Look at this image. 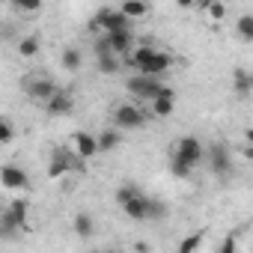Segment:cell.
I'll return each instance as SVG.
<instances>
[{
	"label": "cell",
	"instance_id": "cell-9",
	"mask_svg": "<svg viewBox=\"0 0 253 253\" xmlns=\"http://www.w3.org/2000/svg\"><path fill=\"white\" fill-rule=\"evenodd\" d=\"M89 30H92V33H98V30H104V33H122V30H131V21L122 15L119 6H116V9L104 6V9H98V12L89 18Z\"/></svg>",
	"mask_w": 253,
	"mask_h": 253
},
{
	"label": "cell",
	"instance_id": "cell-16",
	"mask_svg": "<svg viewBox=\"0 0 253 253\" xmlns=\"http://www.w3.org/2000/svg\"><path fill=\"white\" fill-rule=\"evenodd\" d=\"M232 92H235V98H250L253 95V72L250 69H235L232 72Z\"/></svg>",
	"mask_w": 253,
	"mask_h": 253
},
{
	"label": "cell",
	"instance_id": "cell-25",
	"mask_svg": "<svg viewBox=\"0 0 253 253\" xmlns=\"http://www.w3.org/2000/svg\"><path fill=\"white\" fill-rule=\"evenodd\" d=\"M140 191H143V188H137L134 182H125V185H119V188H116V206L122 209V206L128 203V200H134Z\"/></svg>",
	"mask_w": 253,
	"mask_h": 253
},
{
	"label": "cell",
	"instance_id": "cell-19",
	"mask_svg": "<svg viewBox=\"0 0 253 253\" xmlns=\"http://www.w3.org/2000/svg\"><path fill=\"white\" fill-rule=\"evenodd\" d=\"M60 66H63V72H81V66H84V51L75 48V45H66L63 54H60Z\"/></svg>",
	"mask_w": 253,
	"mask_h": 253
},
{
	"label": "cell",
	"instance_id": "cell-2",
	"mask_svg": "<svg viewBox=\"0 0 253 253\" xmlns=\"http://www.w3.org/2000/svg\"><path fill=\"white\" fill-rule=\"evenodd\" d=\"M149 116L152 113H149L146 104H140V101H122V104L113 107L110 125L119 128V131H137V128H143V125L149 122Z\"/></svg>",
	"mask_w": 253,
	"mask_h": 253
},
{
	"label": "cell",
	"instance_id": "cell-26",
	"mask_svg": "<svg viewBox=\"0 0 253 253\" xmlns=\"http://www.w3.org/2000/svg\"><path fill=\"white\" fill-rule=\"evenodd\" d=\"M39 45H42L39 36L30 33V36H24V39L18 42V54H21V57H36V54H39Z\"/></svg>",
	"mask_w": 253,
	"mask_h": 253
},
{
	"label": "cell",
	"instance_id": "cell-8",
	"mask_svg": "<svg viewBox=\"0 0 253 253\" xmlns=\"http://www.w3.org/2000/svg\"><path fill=\"white\" fill-rule=\"evenodd\" d=\"M206 164H209V173L217 179L232 176V149L226 146V140H211L206 146Z\"/></svg>",
	"mask_w": 253,
	"mask_h": 253
},
{
	"label": "cell",
	"instance_id": "cell-32",
	"mask_svg": "<svg viewBox=\"0 0 253 253\" xmlns=\"http://www.w3.org/2000/svg\"><path fill=\"white\" fill-rule=\"evenodd\" d=\"M134 253H149V250H146L143 244H137V250H134Z\"/></svg>",
	"mask_w": 253,
	"mask_h": 253
},
{
	"label": "cell",
	"instance_id": "cell-15",
	"mask_svg": "<svg viewBox=\"0 0 253 253\" xmlns=\"http://www.w3.org/2000/svg\"><path fill=\"white\" fill-rule=\"evenodd\" d=\"M173 110H176V89H173V86H164V92L149 104V113L158 116V119H167Z\"/></svg>",
	"mask_w": 253,
	"mask_h": 253
},
{
	"label": "cell",
	"instance_id": "cell-5",
	"mask_svg": "<svg viewBox=\"0 0 253 253\" xmlns=\"http://www.w3.org/2000/svg\"><path fill=\"white\" fill-rule=\"evenodd\" d=\"M27 214H30V203L24 197H15L0 214V235L15 238L18 232H27Z\"/></svg>",
	"mask_w": 253,
	"mask_h": 253
},
{
	"label": "cell",
	"instance_id": "cell-14",
	"mask_svg": "<svg viewBox=\"0 0 253 253\" xmlns=\"http://www.w3.org/2000/svg\"><path fill=\"white\" fill-rule=\"evenodd\" d=\"M75 110V95L69 92V89H60L48 104H45V113L48 116H69Z\"/></svg>",
	"mask_w": 253,
	"mask_h": 253
},
{
	"label": "cell",
	"instance_id": "cell-23",
	"mask_svg": "<svg viewBox=\"0 0 253 253\" xmlns=\"http://www.w3.org/2000/svg\"><path fill=\"white\" fill-rule=\"evenodd\" d=\"M119 9H122V15L128 18V21L146 18V15L152 12V6H149V3H134V0H125V3H119Z\"/></svg>",
	"mask_w": 253,
	"mask_h": 253
},
{
	"label": "cell",
	"instance_id": "cell-27",
	"mask_svg": "<svg viewBox=\"0 0 253 253\" xmlns=\"http://www.w3.org/2000/svg\"><path fill=\"white\" fill-rule=\"evenodd\" d=\"M217 253H238V229H229L217 247Z\"/></svg>",
	"mask_w": 253,
	"mask_h": 253
},
{
	"label": "cell",
	"instance_id": "cell-12",
	"mask_svg": "<svg viewBox=\"0 0 253 253\" xmlns=\"http://www.w3.org/2000/svg\"><path fill=\"white\" fill-rule=\"evenodd\" d=\"M69 143H72V149H75L84 161H89V158L101 155V152H98V137H95V134H89V131H72Z\"/></svg>",
	"mask_w": 253,
	"mask_h": 253
},
{
	"label": "cell",
	"instance_id": "cell-22",
	"mask_svg": "<svg viewBox=\"0 0 253 253\" xmlns=\"http://www.w3.org/2000/svg\"><path fill=\"white\" fill-rule=\"evenodd\" d=\"M206 226H200V229H194V232H188L182 241H179V250L176 253H197L200 250V244H203V238H206Z\"/></svg>",
	"mask_w": 253,
	"mask_h": 253
},
{
	"label": "cell",
	"instance_id": "cell-4",
	"mask_svg": "<svg viewBox=\"0 0 253 253\" xmlns=\"http://www.w3.org/2000/svg\"><path fill=\"white\" fill-rule=\"evenodd\" d=\"M122 214L128 217V220H161L164 214H167V206L161 203V200H155V197H149V194H137L134 200H128L122 206Z\"/></svg>",
	"mask_w": 253,
	"mask_h": 253
},
{
	"label": "cell",
	"instance_id": "cell-17",
	"mask_svg": "<svg viewBox=\"0 0 253 253\" xmlns=\"http://www.w3.org/2000/svg\"><path fill=\"white\" fill-rule=\"evenodd\" d=\"M95 137H98V152H116L122 146V131L113 128V125H107V128L98 131Z\"/></svg>",
	"mask_w": 253,
	"mask_h": 253
},
{
	"label": "cell",
	"instance_id": "cell-33",
	"mask_svg": "<svg viewBox=\"0 0 253 253\" xmlns=\"http://www.w3.org/2000/svg\"><path fill=\"white\" fill-rule=\"evenodd\" d=\"M107 253H116V250H107Z\"/></svg>",
	"mask_w": 253,
	"mask_h": 253
},
{
	"label": "cell",
	"instance_id": "cell-31",
	"mask_svg": "<svg viewBox=\"0 0 253 253\" xmlns=\"http://www.w3.org/2000/svg\"><path fill=\"white\" fill-rule=\"evenodd\" d=\"M244 143H250V146H253V128H247V131H244Z\"/></svg>",
	"mask_w": 253,
	"mask_h": 253
},
{
	"label": "cell",
	"instance_id": "cell-7",
	"mask_svg": "<svg viewBox=\"0 0 253 253\" xmlns=\"http://www.w3.org/2000/svg\"><path fill=\"white\" fill-rule=\"evenodd\" d=\"M164 78H149V75H131V78H125V89H128L137 101L143 104H152L161 92H164Z\"/></svg>",
	"mask_w": 253,
	"mask_h": 253
},
{
	"label": "cell",
	"instance_id": "cell-20",
	"mask_svg": "<svg viewBox=\"0 0 253 253\" xmlns=\"http://www.w3.org/2000/svg\"><path fill=\"white\" fill-rule=\"evenodd\" d=\"M155 51H158V48H155L152 42H143V45H137V48H134V51H131L128 57H125V63H128V66H131L134 72H140V66H143V63H146V60H149V57H152Z\"/></svg>",
	"mask_w": 253,
	"mask_h": 253
},
{
	"label": "cell",
	"instance_id": "cell-11",
	"mask_svg": "<svg viewBox=\"0 0 253 253\" xmlns=\"http://www.w3.org/2000/svg\"><path fill=\"white\" fill-rule=\"evenodd\" d=\"M0 185L6 191H30V176L18 164H3V170H0Z\"/></svg>",
	"mask_w": 253,
	"mask_h": 253
},
{
	"label": "cell",
	"instance_id": "cell-24",
	"mask_svg": "<svg viewBox=\"0 0 253 253\" xmlns=\"http://www.w3.org/2000/svg\"><path fill=\"white\" fill-rule=\"evenodd\" d=\"M235 36L241 42H253V15L250 12H244V15L235 18Z\"/></svg>",
	"mask_w": 253,
	"mask_h": 253
},
{
	"label": "cell",
	"instance_id": "cell-30",
	"mask_svg": "<svg viewBox=\"0 0 253 253\" xmlns=\"http://www.w3.org/2000/svg\"><path fill=\"white\" fill-rule=\"evenodd\" d=\"M12 6H15L18 12H36L42 3H39V0H27V3H12Z\"/></svg>",
	"mask_w": 253,
	"mask_h": 253
},
{
	"label": "cell",
	"instance_id": "cell-18",
	"mask_svg": "<svg viewBox=\"0 0 253 253\" xmlns=\"http://www.w3.org/2000/svg\"><path fill=\"white\" fill-rule=\"evenodd\" d=\"M72 229H75L78 238H92V235H95V217H92L89 211H78V214L72 217Z\"/></svg>",
	"mask_w": 253,
	"mask_h": 253
},
{
	"label": "cell",
	"instance_id": "cell-29",
	"mask_svg": "<svg viewBox=\"0 0 253 253\" xmlns=\"http://www.w3.org/2000/svg\"><path fill=\"white\" fill-rule=\"evenodd\" d=\"M200 6H203V12H206L211 21H220V18L226 15V6H223V3H200Z\"/></svg>",
	"mask_w": 253,
	"mask_h": 253
},
{
	"label": "cell",
	"instance_id": "cell-13",
	"mask_svg": "<svg viewBox=\"0 0 253 253\" xmlns=\"http://www.w3.org/2000/svg\"><path fill=\"white\" fill-rule=\"evenodd\" d=\"M101 36H104L107 48H110L116 57H122V60L137 48V45H134V33H131V30H122V33H101Z\"/></svg>",
	"mask_w": 253,
	"mask_h": 253
},
{
	"label": "cell",
	"instance_id": "cell-10",
	"mask_svg": "<svg viewBox=\"0 0 253 253\" xmlns=\"http://www.w3.org/2000/svg\"><path fill=\"white\" fill-rule=\"evenodd\" d=\"M173 63H176V57L170 54V51H155L143 66H140V72H134V75H149V78H164L170 69H173Z\"/></svg>",
	"mask_w": 253,
	"mask_h": 253
},
{
	"label": "cell",
	"instance_id": "cell-3",
	"mask_svg": "<svg viewBox=\"0 0 253 253\" xmlns=\"http://www.w3.org/2000/svg\"><path fill=\"white\" fill-rule=\"evenodd\" d=\"M21 89H24V95H27L33 104H42V107H45L63 86H60L51 75H45V72H30V75H24Z\"/></svg>",
	"mask_w": 253,
	"mask_h": 253
},
{
	"label": "cell",
	"instance_id": "cell-1",
	"mask_svg": "<svg viewBox=\"0 0 253 253\" xmlns=\"http://www.w3.org/2000/svg\"><path fill=\"white\" fill-rule=\"evenodd\" d=\"M200 161H206V143L197 134H182V137L173 140L167 167L176 179H191V173Z\"/></svg>",
	"mask_w": 253,
	"mask_h": 253
},
{
	"label": "cell",
	"instance_id": "cell-6",
	"mask_svg": "<svg viewBox=\"0 0 253 253\" xmlns=\"http://www.w3.org/2000/svg\"><path fill=\"white\" fill-rule=\"evenodd\" d=\"M84 158L72 149V146H54L51 155H48V179H60L63 173H72V170H84Z\"/></svg>",
	"mask_w": 253,
	"mask_h": 253
},
{
	"label": "cell",
	"instance_id": "cell-21",
	"mask_svg": "<svg viewBox=\"0 0 253 253\" xmlns=\"http://www.w3.org/2000/svg\"><path fill=\"white\" fill-rule=\"evenodd\" d=\"M122 57H116V54H110V51H104V54H95V69L101 72V75H116L119 69H122Z\"/></svg>",
	"mask_w": 253,
	"mask_h": 253
},
{
	"label": "cell",
	"instance_id": "cell-28",
	"mask_svg": "<svg viewBox=\"0 0 253 253\" xmlns=\"http://www.w3.org/2000/svg\"><path fill=\"white\" fill-rule=\"evenodd\" d=\"M12 137H15V125L9 116H3L0 119V143H12Z\"/></svg>",
	"mask_w": 253,
	"mask_h": 253
}]
</instances>
